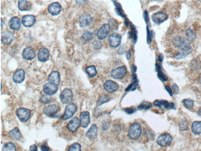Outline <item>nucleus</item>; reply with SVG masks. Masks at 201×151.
Here are the masks:
<instances>
[{
  "label": "nucleus",
  "instance_id": "obj_1",
  "mask_svg": "<svg viewBox=\"0 0 201 151\" xmlns=\"http://www.w3.org/2000/svg\"><path fill=\"white\" fill-rule=\"evenodd\" d=\"M141 133V126L138 123H133L130 126L129 131V136L132 140L139 138Z\"/></svg>",
  "mask_w": 201,
  "mask_h": 151
},
{
  "label": "nucleus",
  "instance_id": "obj_2",
  "mask_svg": "<svg viewBox=\"0 0 201 151\" xmlns=\"http://www.w3.org/2000/svg\"><path fill=\"white\" fill-rule=\"evenodd\" d=\"M16 113L21 121L25 122L28 121L30 118L31 111L27 108H21L17 109Z\"/></svg>",
  "mask_w": 201,
  "mask_h": 151
},
{
  "label": "nucleus",
  "instance_id": "obj_3",
  "mask_svg": "<svg viewBox=\"0 0 201 151\" xmlns=\"http://www.w3.org/2000/svg\"><path fill=\"white\" fill-rule=\"evenodd\" d=\"M77 110V106L74 103L68 104L66 108L65 112L62 117L63 120L66 121L71 118Z\"/></svg>",
  "mask_w": 201,
  "mask_h": 151
},
{
  "label": "nucleus",
  "instance_id": "obj_4",
  "mask_svg": "<svg viewBox=\"0 0 201 151\" xmlns=\"http://www.w3.org/2000/svg\"><path fill=\"white\" fill-rule=\"evenodd\" d=\"M73 93L72 91L69 89H65L63 90L61 93L60 98L61 100L63 103H69L72 102L73 100Z\"/></svg>",
  "mask_w": 201,
  "mask_h": 151
},
{
  "label": "nucleus",
  "instance_id": "obj_5",
  "mask_svg": "<svg viewBox=\"0 0 201 151\" xmlns=\"http://www.w3.org/2000/svg\"><path fill=\"white\" fill-rule=\"evenodd\" d=\"M126 67L125 66H122L112 70L111 72V76L114 79H121L126 74Z\"/></svg>",
  "mask_w": 201,
  "mask_h": 151
},
{
  "label": "nucleus",
  "instance_id": "obj_6",
  "mask_svg": "<svg viewBox=\"0 0 201 151\" xmlns=\"http://www.w3.org/2000/svg\"><path fill=\"white\" fill-rule=\"evenodd\" d=\"M121 36L117 33H112L109 36V44L112 48H117L120 45L121 43Z\"/></svg>",
  "mask_w": 201,
  "mask_h": 151
},
{
  "label": "nucleus",
  "instance_id": "obj_7",
  "mask_svg": "<svg viewBox=\"0 0 201 151\" xmlns=\"http://www.w3.org/2000/svg\"><path fill=\"white\" fill-rule=\"evenodd\" d=\"M60 107L57 105H51L44 109L43 113L48 117H54L60 111Z\"/></svg>",
  "mask_w": 201,
  "mask_h": 151
},
{
  "label": "nucleus",
  "instance_id": "obj_8",
  "mask_svg": "<svg viewBox=\"0 0 201 151\" xmlns=\"http://www.w3.org/2000/svg\"><path fill=\"white\" fill-rule=\"evenodd\" d=\"M172 137L168 134L162 135L157 138V144L163 147H166L172 143Z\"/></svg>",
  "mask_w": 201,
  "mask_h": 151
},
{
  "label": "nucleus",
  "instance_id": "obj_9",
  "mask_svg": "<svg viewBox=\"0 0 201 151\" xmlns=\"http://www.w3.org/2000/svg\"><path fill=\"white\" fill-rule=\"evenodd\" d=\"M110 27L109 25L104 24L101 27L98 31L97 36L99 39L104 40L107 38L110 32Z\"/></svg>",
  "mask_w": 201,
  "mask_h": 151
},
{
  "label": "nucleus",
  "instance_id": "obj_10",
  "mask_svg": "<svg viewBox=\"0 0 201 151\" xmlns=\"http://www.w3.org/2000/svg\"><path fill=\"white\" fill-rule=\"evenodd\" d=\"M93 22L92 17L89 14L83 15L79 19V25L82 28L89 27Z\"/></svg>",
  "mask_w": 201,
  "mask_h": 151
},
{
  "label": "nucleus",
  "instance_id": "obj_11",
  "mask_svg": "<svg viewBox=\"0 0 201 151\" xmlns=\"http://www.w3.org/2000/svg\"><path fill=\"white\" fill-rule=\"evenodd\" d=\"M118 87V85L111 80L106 81L104 84V89L109 93H113L116 91Z\"/></svg>",
  "mask_w": 201,
  "mask_h": 151
},
{
  "label": "nucleus",
  "instance_id": "obj_12",
  "mask_svg": "<svg viewBox=\"0 0 201 151\" xmlns=\"http://www.w3.org/2000/svg\"><path fill=\"white\" fill-rule=\"evenodd\" d=\"M58 90V86L50 82L46 84L43 87L44 93L48 95H53L57 93Z\"/></svg>",
  "mask_w": 201,
  "mask_h": 151
},
{
  "label": "nucleus",
  "instance_id": "obj_13",
  "mask_svg": "<svg viewBox=\"0 0 201 151\" xmlns=\"http://www.w3.org/2000/svg\"><path fill=\"white\" fill-rule=\"evenodd\" d=\"M152 18L155 23L160 24L166 21L168 18V16L166 13L159 12L152 15Z\"/></svg>",
  "mask_w": 201,
  "mask_h": 151
},
{
  "label": "nucleus",
  "instance_id": "obj_14",
  "mask_svg": "<svg viewBox=\"0 0 201 151\" xmlns=\"http://www.w3.org/2000/svg\"><path fill=\"white\" fill-rule=\"evenodd\" d=\"M23 25L26 27H31L36 22V18L33 15H26L22 19Z\"/></svg>",
  "mask_w": 201,
  "mask_h": 151
},
{
  "label": "nucleus",
  "instance_id": "obj_15",
  "mask_svg": "<svg viewBox=\"0 0 201 151\" xmlns=\"http://www.w3.org/2000/svg\"><path fill=\"white\" fill-rule=\"evenodd\" d=\"M62 7L58 2H55L50 5L48 7V11L53 16L59 15L61 12Z\"/></svg>",
  "mask_w": 201,
  "mask_h": 151
},
{
  "label": "nucleus",
  "instance_id": "obj_16",
  "mask_svg": "<svg viewBox=\"0 0 201 151\" xmlns=\"http://www.w3.org/2000/svg\"><path fill=\"white\" fill-rule=\"evenodd\" d=\"M23 58L27 60H31L35 57V51L31 47H27L22 52Z\"/></svg>",
  "mask_w": 201,
  "mask_h": 151
},
{
  "label": "nucleus",
  "instance_id": "obj_17",
  "mask_svg": "<svg viewBox=\"0 0 201 151\" xmlns=\"http://www.w3.org/2000/svg\"><path fill=\"white\" fill-rule=\"evenodd\" d=\"M25 77V72L22 69L17 70L13 75V80L15 83H20L24 80Z\"/></svg>",
  "mask_w": 201,
  "mask_h": 151
},
{
  "label": "nucleus",
  "instance_id": "obj_18",
  "mask_svg": "<svg viewBox=\"0 0 201 151\" xmlns=\"http://www.w3.org/2000/svg\"><path fill=\"white\" fill-rule=\"evenodd\" d=\"M90 123V113L88 112H82L80 115V126L83 128H86Z\"/></svg>",
  "mask_w": 201,
  "mask_h": 151
},
{
  "label": "nucleus",
  "instance_id": "obj_19",
  "mask_svg": "<svg viewBox=\"0 0 201 151\" xmlns=\"http://www.w3.org/2000/svg\"><path fill=\"white\" fill-rule=\"evenodd\" d=\"M172 43L174 46L177 48H182L187 45L185 39L180 36H175L172 39Z\"/></svg>",
  "mask_w": 201,
  "mask_h": 151
},
{
  "label": "nucleus",
  "instance_id": "obj_20",
  "mask_svg": "<svg viewBox=\"0 0 201 151\" xmlns=\"http://www.w3.org/2000/svg\"><path fill=\"white\" fill-rule=\"evenodd\" d=\"M80 125V120L78 117H74L71 120L68 124V129L72 132H76Z\"/></svg>",
  "mask_w": 201,
  "mask_h": 151
},
{
  "label": "nucleus",
  "instance_id": "obj_21",
  "mask_svg": "<svg viewBox=\"0 0 201 151\" xmlns=\"http://www.w3.org/2000/svg\"><path fill=\"white\" fill-rule=\"evenodd\" d=\"M50 54L47 48L43 47L40 48L38 53V59L41 62H47L49 59Z\"/></svg>",
  "mask_w": 201,
  "mask_h": 151
},
{
  "label": "nucleus",
  "instance_id": "obj_22",
  "mask_svg": "<svg viewBox=\"0 0 201 151\" xmlns=\"http://www.w3.org/2000/svg\"><path fill=\"white\" fill-rule=\"evenodd\" d=\"M192 48L190 46L186 45L182 48L181 50L175 56L177 60H181L185 58L187 55L189 54L192 52Z\"/></svg>",
  "mask_w": 201,
  "mask_h": 151
},
{
  "label": "nucleus",
  "instance_id": "obj_23",
  "mask_svg": "<svg viewBox=\"0 0 201 151\" xmlns=\"http://www.w3.org/2000/svg\"><path fill=\"white\" fill-rule=\"evenodd\" d=\"M48 80L50 83L59 86L60 82V74L56 71L52 72L48 76Z\"/></svg>",
  "mask_w": 201,
  "mask_h": 151
},
{
  "label": "nucleus",
  "instance_id": "obj_24",
  "mask_svg": "<svg viewBox=\"0 0 201 151\" xmlns=\"http://www.w3.org/2000/svg\"><path fill=\"white\" fill-rule=\"evenodd\" d=\"M13 39L14 36L11 32H5L2 33L1 42L5 45L11 44L13 42Z\"/></svg>",
  "mask_w": 201,
  "mask_h": 151
},
{
  "label": "nucleus",
  "instance_id": "obj_25",
  "mask_svg": "<svg viewBox=\"0 0 201 151\" xmlns=\"http://www.w3.org/2000/svg\"><path fill=\"white\" fill-rule=\"evenodd\" d=\"M9 25L11 29L14 30H18L21 28L20 19L17 17H12L10 19Z\"/></svg>",
  "mask_w": 201,
  "mask_h": 151
},
{
  "label": "nucleus",
  "instance_id": "obj_26",
  "mask_svg": "<svg viewBox=\"0 0 201 151\" xmlns=\"http://www.w3.org/2000/svg\"><path fill=\"white\" fill-rule=\"evenodd\" d=\"M32 4L30 1H20L18 2V8L21 11H29L32 8Z\"/></svg>",
  "mask_w": 201,
  "mask_h": 151
},
{
  "label": "nucleus",
  "instance_id": "obj_27",
  "mask_svg": "<svg viewBox=\"0 0 201 151\" xmlns=\"http://www.w3.org/2000/svg\"><path fill=\"white\" fill-rule=\"evenodd\" d=\"M98 128L96 124H93L86 134V137L90 139H94L97 135Z\"/></svg>",
  "mask_w": 201,
  "mask_h": 151
},
{
  "label": "nucleus",
  "instance_id": "obj_28",
  "mask_svg": "<svg viewBox=\"0 0 201 151\" xmlns=\"http://www.w3.org/2000/svg\"><path fill=\"white\" fill-rule=\"evenodd\" d=\"M9 135L12 139L19 141L22 138V134L18 128H15L9 132Z\"/></svg>",
  "mask_w": 201,
  "mask_h": 151
},
{
  "label": "nucleus",
  "instance_id": "obj_29",
  "mask_svg": "<svg viewBox=\"0 0 201 151\" xmlns=\"http://www.w3.org/2000/svg\"><path fill=\"white\" fill-rule=\"evenodd\" d=\"M192 131L194 134L199 135L201 133V121H195L192 125Z\"/></svg>",
  "mask_w": 201,
  "mask_h": 151
},
{
  "label": "nucleus",
  "instance_id": "obj_30",
  "mask_svg": "<svg viewBox=\"0 0 201 151\" xmlns=\"http://www.w3.org/2000/svg\"><path fill=\"white\" fill-rule=\"evenodd\" d=\"M185 36L187 40L192 42L196 39L197 36L195 33L191 29H188L185 31Z\"/></svg>",
  "mask_w": 201,
  "mask_h": 151
},
{
  "label": "nucleus",
  "instance_id": "obj_31",
  "mask_svg": "<svg viewBox=\"0 0 201 151\" xmlns=\"http://www.w3.org/2000/svg\"><path fill=\"white\" fill-rule=\"evenodd\" d=\"M55 100V99L50 95L47 94H44L41 97L40 101L41 103L44 104H48L52 103Z\"/></svg>",
  "mask_w": 201,
  "mask_h": 151
},
{
  "label": "nucleus",
  "instance_id": "obj_32",
  "mask_svg": "<svg viewBox=\"0 0 201 151\" xmlns=\"http://www.w3.org/2000/svg\"><path fill=\"white\" fill-rule=\"evenodd\" d=\"M88 75L90 78H93L96 75L97 72L96 68L95 66L92 65L86 67L85 69Z\"/></svg>",
  "mask_w": 201,
  "mask_h": 151
},
{
  "label": "nucleus",
  "instance_id": "obj_33",
  "mask_svg": "<svg viewBox=\"0 0 201 151\" xmlns=\"http://www.w3.org/2000/svg\"><path fill=\"white\" fill-rule=\"evenodd\" d=\"M94 34L91 32L85 31L81 36L82 40L84 42H88L93 39Z\"/></svg>",
  "mask_w": 201,
  "mask_h": 151
},
{
  "label": "nucleus",
  "instance_id": "obj_34",
  "mask_svg": "<svg viewBox=\"0 0 201 151\" xmlns=\"http://www.w3.org/2000/svg\"><path fill=\"white\" fill-rule=\"evenodd\" d=\"M153 104L154 106H157L161 108L162 106H163L164 108L166 109L169 108V103L166 100H156L153 102Z\"/></svg>",
  "mask_w": 201,
  "mask_h": 151
},
{
  "label": "nucleus",
  "instance_id": "obj_35",
  "mask_svg": "<svg viewBox=\"0 0 201 151\" xmlns=\"http://www.w3.org/2000/svg\"><path fill=\"white\" fill-rule=\"evenodd\" d=\"M110 98L109 96L106 95H103L101 96L97 102V105L98 106H101L104 103H106L110 101Z\"/></svg>",
  "mask_w": 201,
  "mask_h": 151
},
{
  "label": "nucleus",
  "instance_id": "obj_36",
  "mask_svg": "<svg viewBox=\"0 0 201 151\" xmlns=\"http://www.w3.org/2000/svg\"><path fill=\"white\" fill-rule=\"evenodd\" d=\"M2 151H16V146L13 143H7L4 146Z\"/></svg>",
  "mask_w": 201,
  "mask_h": 151
},
{
  "label": "nucleus",
  "instance_id": "obj_37",
  "mask_svg": "<svg viewBox=\"0 0 201 151\" xmlns=\"http://www.w3.org/2000/svg\"><path fill=\"white\" fill-rule=\"evenodd\" d=\"M182 103L186 108L190 109L193 108L194 102L193 100L190 99H185L182 101Z\"/></svg>",
  "mask_w": 201,
  "mask_h": 151
},
{
  "label": "nucleus",
  "instance_id": "obj_38",
  "mask_svg": "<svg viewBox=\"0 0 201 151\" xmlns=\"http://www.w3.org/2000/svg\"><path fill=\"white\" fill-rule=\"evenodd\" d=\"M152 106V104L151 103L144 102L139 106L138 108L140 110H147L151 108Z\"/></svg>",
  "mask_w": 201,
  "mask_h": 151
},
{
  "label": "nucleus",
  "instance_id": "obj_39",
  "mask_svg": "<svg viewBox=\"0 0 201 151\" xmlns=\"http://www.w3.org/2000/svg\"><path fill=\"white\" fill-rule=\"evenodd\" d=\"M69 151H81V146L79 143H74L70 146Z\"/></svg>",
  "mask_w": 201,
  "mask_h": 151
},
{
  "label": "nucleus",
  "instance_id": "obj_40",
  "mask_svg": "<svg viewBox=\"0 0 201 151\" xmlns=\"http://www.w3.org/2000/svg\"><path fill=\"white\" fill-rule=\"evenodd\" d=\"M137 86H138V82L134 81L128 86V87L126 88L125 91H134L137 89Z\"/></svg>",
  "mask_w": 201,
  "mask_h": 151
},
{
  "label": "nucleus",
  "instance_id": "obj_41",
  "mask_svg": "<svg viewBox=\"0 0 201 151\" xmlns=\"http://www.w3.org/2000/svg\"><path fill=\"white\" fill-rule=\"evenodd\" d=\"M157 75L159 79L162 82H166L168 79V77L162 71H159L157 73Z\"/></svg>",
  "mask_w": 201,
  "mask_h": 151
},
{
  "label": "nucleus",
  "instance_id": "obj_42",
  "mask_svg": "<svg viewBox=\"0 0 201 151\" xmlns=\"http://www.w3.org/2000/svg\"><path fill=\"white\" fill-rule=\"evenodd\" d=\"M180 128L182 131L186 130L188 128V123L185 120H182L180 123Z\"/></svg>",
  "mask_w": 201,
  "mask_h": 151
},
{
  "label": "nucleus",
  "instance_id": "obj_43",
  "mask_svg": "<svg viewBox=\"0 0 201 151\" xmlns=\"http://www.w3.org/2000/svg\"><path fill=\"white\" fill-rule=\"evenodd\" d=\"M115 12L117 15H118L121 17H126V15L124 13L122 8H117V7H116L115 8Z\"/></svg>",
  "mask_w": 201,
  "mask_h": 151
},
{
  "label": "nucleus",
  "instance_id": "obj_44",
  "mask_svg": "<svg viewBox=\"0 0 201 151\" xmlns=\"http://www.w3.org/2000/svg\"><path fill=\"white\" fill-rule=\"evenodd\" d=\"M93 47L95 50H99L101 48L102 44L100 41H95L93 43Z\"/></svg>",
  "mask_w": 201,
  "mask_h": 151
},
{
  "label": "nucleus",
  "instance_id": "obj_45",
  "mask_svg": "<svg viewBox=\"0 0 201 151\" xmlns=\"http://www.w3.org/2000/svg\"><path fill=\"white\" fill-rule=\"evenodd\" d=\"M172 89L173 93L175 95L178 94L179 93V88L178 86L176 83H174V84L172 85Z\"/></svg>",
  "mask_w": 201,
  "mask_h": 151
},
{
  "label": "nucleus",
  "instance_id": "obj_46",
  "mask_svg": "<svg viewBox=\"0 0 201 151\" xmlns=\"http://www.w3.org/2000/svg\"><path fill=\"white\" fill-rule=\"evenodd\" d=\"M147 43L148 44L151 43V33H150L149 29L148 28V27H147Z\"/></svg>",
  "mask_w": 201,
  "mask_h": 151
},
{
  "label": "nucleus",
  "instance_id": "obj_47",
  "mask_svg": "<svg viewBox=\"0 0 201 151\" xmlns=\"http://www.w3.org/2000/svg\"><path fill=\"white\" fill-rule=\"evenodd\" d=\"M125 111L127 114H131L134 113L135 111H136V109L134 108H126Z\"/></svg>",
  "mask_w": 201,
  "mask_h": 151
},
{
  "label": "nucleus",
  "instance_id": "obj_48",
  "mask_svg": "<svg viewBox=\"0 0 201 151\" xmlns=\"http://www.w3.org/2000/svg\"><path fill=\"white\" fill-rule=\"evenodd\" d=\"M125 48L124 45L121 46L118 50L117 53L119 54H123L125 52Z\"/></svg>",
  "mask_w": 201,
  "mask_h": 151
},
{
  "label": "nucleus",
  "instance_id": "obj_49",
  "mask_svg": "<svg viewBox=\"0 0 201 151\" xmlns=\"http://www.w3.org/2000/svg\"><path fill=\"white\" fill-rule=\"evenodd\" d=\"M143 17L146 23H148L149 22V18L148 13L147 10H145L144 12Z\"/></svg>",
  "mask_w": 201,
  "mask_h": 151
},
{
  "label": "nucleus",
  "instance_id": "obj_50",
  "mask_svg": "<svg viewBox=\"0 0 201 151\" xmlns=\"http://www.w3.org/2000/svg\"><path fill=\"white\" fill-rule=\"evenodd\" d=\"M165 88H166V91H167V92L169 93L171 97H172V94H173V93H172V90H171L170 87L168 86H166Z\"/></svg>",
  "mask_w": 201,
  "mask_h": 151
},
{
  "label": "nucleus",
  "instance_id": "obj_51",
  "mask_svg": "<svg viewBox=\"0 0 201 151\" xmlns=\"http://www.w3.org/2000/svg\"><path fill=\"white\" fill-rule=\"evenodd\" d=\"M41 151H49L50 150V148L47 146L43 145L41 147Z\"/></svg>",
  "mask_w": 201,
  "mask_h": 151
},
{
  "label": "nucleus",
  "instance_id": "obj_52",
  "mask_svg": "<svg viewBox=\"0 0 201 151\" xmlns=\"http://www.w3.org/2000/svg\"><path fill=\"white\" fill-rule=\"evenodd\" d=\"M29 151H37V147L35 145H31Z\"/></svg>",
  "mask_w": 201,
  "mask_h": 151
},
{
  "label": "nucleus",
  "instance_id": "obj_53",
  "mask_svg": "<svg viewBox=\"0 0 201 151\" xmlns=\"http://www.w3.org/2000/svg\"><path fill=\"white\" fill-rule=\"evenodd\" d=\"M126 56L127 59L128 60H130V59H131V52H130V51H127V52H126Z\"/></svg>",
  "mask_w": 201,
  "mask_h": 151
},
{
  "label": "nucleus",
  "instance_id": "obj_54",
  "mask_svg": "<svg viewBox=\"0 0 201 151\" xmlns=\"http://www.w3.org/2000/svg\"><path fill=\"white\" fill-rule=\"evenodd\" d=\"M137 67H136V66H135V65H132V66L131 67L132 72V73H135V72L136 71H137Z\"/></svg>",
  "mask_w": 201,
  "mask_h": 151
},
{
  "label": "nucleus",
  "instance_id": "obj_55",
  "mask_svg": "<svg viewBox=\"0 0 201 151\" xmlns=\"http://www.w3.org/2000/svg\"><path fill=\"white\" fill-rule=\"evenodd\" d=\"M161 69H162V67L160 65L158 64H156V71L158 72L161 71Z\"/></svg>",
  "mask_w": 201,
  "mask_h": 151
},
{
  "label": "nucleus",
  "instance_id": "obj_56",
  "mask_svg": "<svg viewBox=\"0 0 201 151\" xmlns=\"http://www.w3.org/2000/svg\"><path fill=\"white\" fill-rule=\"evenodd\" d=\"M164 59V57L163 54H160V55L158 57V61H159L160 62H162L163 61Z\"/></svg>",
  "mask_w": 201,
  "mask_h": 151
},
{
  "label": "nucleus",
  "instance_id": "obj_57",
  "mask_svg": "<svg viewBox=\"0 0 201 151\" xmlns=\"http://www.w3.org/2000/svg\"><path fill=\"white\" fill-rule=\"evenodd\" d=\"M175 105L174 103H169V108L170 109H175Z\"/></svg>",
  "mask_w": 201,
  "mask_h": 151
},
{
  "label": "nucleus",
  "instance_id": "obj_58",
  "mask_svg": "<svg viewBox=\"0 0 201 151\" xmlns=\"http://www.w3.org/2000/svg\"><path fill=\"white\" fill-rule=\"evenodd\" d=\"M151 36H152V37L154 38L155 36V33L153 30H151Z\"/></svg>",
  "mask_w": 201,
  "mask_h": 151
},
{
  "label": "nucleus",
  "instance_id": "obj_59",
  "mask_svg": "<svg viewBox=\"0 0 201 151\" xmlns=\"http://www.w3.org/2000/svg\"><path fill=\"white\" fill-rule=\"evenodd\" d=\"M125 22V25H126V27H128L129 25V21H128L127 20H125V22Z\"/></svg>",
  "mask_w": 201,
  "mask_h": 151
},
{
  "label": "nucleus",
  "instance_id": "obj_60",
  "mask_svg": "<svg viewBox=\"0 0 201 151\" xmlns=\"http://www.w3.org/2000/svg\"><path fill=\"white\" fill-rule=\"evenodd\" d=\"M198 115L201 116V107H200L199 110H198Z\"/></svg>",
  "mask_w": 201,
  "mask_h": 151
},
{
  "label": "nucleus",
  "instance_id": "obj_61",
  "mask_svg": "<svg viewBox=\"0 0 201 151\" xmlns=\"http://www.w3.org/2000/svg\"><path fill=\"white\" fill-rule=\"evenodd\" d=\"M199 82L200 83H201V74H200V76H199Z\"/></svg>",
  "mask_w": 201,
  "mask_h": 151
}]
</instances>
